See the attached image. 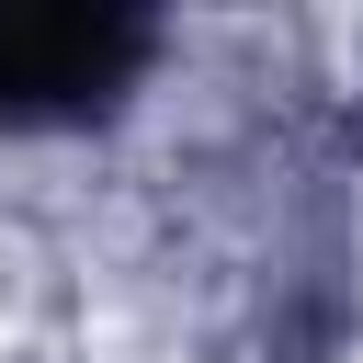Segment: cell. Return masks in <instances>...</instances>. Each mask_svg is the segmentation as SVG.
Segmentation results:
<instances>
[{
  "mask_svg": "<svg viewBox=\"0 0 363 363\" xmlns=\"http://www.w3.org/2000/svg\"><path fill=\"white\" fill-rule=\"evenodd\" d=\"M159 23L113 0H57V11H0V125H91L136 91Z\"/></svg>",
  "mask_w": 363,
  "mask_h": 363,
  "instance_id": "1",
  "label": "cell"
}]
</instances>
